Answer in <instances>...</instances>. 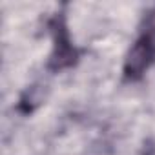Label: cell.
<instances>
[{"mask_svg": "<svg viewBox=\"0 0 155 155\" xmlns=\"http://www.w3.org/2000/svg\"><path fill=\"white\" fill-rule=\"evenodd\" d=\"M73 60H75V49L69 44L66 29L60 26L55 31V53L51 57V66L60 69V68H66V66L73 64Z\"/></svg>", "mask_w": 155, "mask_h": 155, "instance_id": "cell-2", "label": "cell"}, {"mask_svg": "<svg viewBox=\"0 0 155 155\" xmlns=\"http://www.w3.org/2000/svg\"><path fill=\"white\" fill-rule=\"evenodd\" d=\"M155 58V49L150 46L146 38H139L133 48L130 49L126 62H124V73L128 79H139V77L150 68V64Z\"/></svg>", "mask_w": 155, "mask_h": 155, "instance_id": "cell-1", "label": "cell"}, {"mask_svg": "<svg viewBox=\"0 0 155 155\" xmlns=\"http://www.w3.org/2000/svg\"><path fill=\"white\" fill-rule=\"evenodd\" d=\"M142 38H146L148 42H150V46L155 49V9L148 15V22H146V29H144V33L140 35Z\"/></svg>", "mask_w": 155, "mask_h": 155, "instance_id": "cell-3", "label": "cell"}]
</instances>
